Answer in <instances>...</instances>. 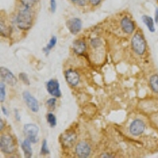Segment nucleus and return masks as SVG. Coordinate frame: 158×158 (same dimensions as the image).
I'll return each instance as SVG.
<instances>
[{
  "label": "nucleus",
  "mask_w": 158,
  "mask_h": 158,
  "mask_svg": "<svg viewBox=\"0 0 158 158\" xmlns=\"http://www.w3.org/2000/svg\"><path fill=\"white\" fill-rule=\"evenodd\" d=\"M18 77H19L20 80H21L25 85H30V81H29V79L27 74H25L24 72H22V73H20Z\"/></svg>",
  "instance_id": "23"
},
{
  "label": "nucleus",
  "mask_w": 158,
  "mask_h": 158,
  "mask_svg": "<svg viewBox=\"0 0 158 158\" xmlns=\"http://www.w3.org/2000/svg\"><path fill=\"white\" fill-rule=\"evenodd\" d=\"M49 153H50V151H49L48 146V142L46 139H44L42 142L41 149H40V155L46 156V155H48Z\"/></svg>",
  "instance_id": "20"
},
{
  "label": "nucleus",
  "mask_w": 158,
  "mask_h": 158,
  "mask_svg": "<svg viewBox=\"0 0 158 158\" xmlns=\"http://www.w3.org/2000/svg\"><path fill=\"white\" fill-rule=\"evenodd\" d=\"M101 157H113V156H111V155L108 154V153H103L102 155L101 156Z\"/></svg>",
  "instance_id": "33"
},
{
  "label": "nucleus",
  "mask_w": 158,
  "mask_h": 158,
  "mask_svg": "<svg viewBox=\"0 0 158 158\" xmlns=\"http://www.w3.org/2000/svg\"><path fill=\"white\" fill-rule=\"evenodd\" d=\"M46 104H47V106L50 109L52 110L55 109L56 106V97H53V98L48 99V100L46 101Z\"/></svg>",
  "instance_id": "24"
},
{
  "label": "nucleus",
  "mask_w": 158,
  "mask_h": 158,
  "mask_svg": "<svg viewBox=\"0 0 158 158\" xmlns=\"http://www.w3.org/2000/svg\"><path fill=\"white\" fill-rule=\"evenodd\" d=\"M2 113H3V115H6V116H8V115H9V112H8L7 109H6L4 106H2Z\"/></svg>",
  "instance_id": "31"
},
{
  "label": "nucleus",
  "mask_w": 158,
  "mask_h": 158,
  "mask_svg": "<svg viewBox=\"0 0 158 158\" xmlns=\"http://www.w3.org/2000/svg\"><path fill=\"white\" fill-rule=\"evenodd\" d=\"M86 44L81 40H77L72 44V48L75 54L81 55L86 51Z\"/></svg>",
  "instance_id": "14"
},
{
  "label": "nucleus",
  "mask_w": 158,
  "mask_h": 158,
  "mask_svg": "<svg viewBox=\"0 0 158 158\" xmlns=\"http://www.w3.org/2000/svg\"><path fill=\"white\" fill-rule=\"evenodd\" d=\"M142 20L143 23L145 24L147 29H149V31L150 32H156V29H155L154 25V21H153V18H151L150 16H148V15H142Z\"/></svg>",
  "instance_id": "16"
},
{
  "label": "nucleus",
  "mask_w": 158,
  "mask_h": 158,
  "mask_svg": "<svg viewBox=\"0 0 158 158\" xmlns=\"http://www.w3.org/2000/svg\"><path fill=\"white\" fill-rule=\"evenodd\" d=\"M102 0H89V3L91 4L93 6H97L99 4L101 3Z\"/></svg>",
  "instance_id": "28"
},
{
  "label": "nucleus",
  "mask_w": 158,
  "mask_h": 158,
  "mask_svg": "<svg viewBox=\"0 0 158 158\" xmlns=\"http://www.w3.org/2000/svg\"><path fill=\"white\" fill-rule=\"evenodd\" d=\"M90 44H91V46L92 47H94V48H97L100 47L102 44L101 40L99 38H94V39H92L90 40Z\"/></svg>",
  "instance_id": "25"
},
{
  "label": "nucleus",
  "mask_w": 158,
  "mask_h": 158,
  "mask_svg": "<svg viewBox=\"0 0 158 158\" xmlns=\"http://www.w3.org/2000/svg\"><path fill=\"white\" fill-rule=\"evenodd\" d=\"M149 87L154 94H158V74H153L149 77Z\"/></svg>",
  "instance_id": "17"
},
{
  "label": "nucleus",
  "mask_w": 158,
  "mask_h": 158,
  "mask_svg": "<svg viewBox=\"0 0 158 158\" xmlns=\"http://www.w3.org/2000/svg\"><path fill=\"white\" fill-rule=\"evenodd\" d=\"M22 97H23V100L25 101V104H26V106L31 110V111L35 112V113L39 111L40 106L38 101L29 92H24L23 94H22Z\"/></svg>",
  "instance_id": "6"
},
{
  "label": "nucleus",
  "mask_w": 158,
  "mask_h": 158,
  "mask_svg": "<svg viewBox=\"0 0 158 158\" xmlns=\"http://www.w3.org/2000/svg\"><path fill=\"white\" fill-rule=\"evenodd\" d=\"M20 2L23 5V6L32 8L33 6H35V4H36L38 0H20Z\"/></svg>",
  "instance_id": "21"
},
{
  "label": "nucleus",
  "mask_w": 158,
  "mask_h": 158,
  "mask_svg": "<svg viewBox=\"0 0 158 158\" xmlns=\"http://www.w3.org/2000/svg\"><path fill=\"white\" fill-rule=\"evenodd\" d=\"M70 2L78 6H85L87 3V0H70Z\"/></svg>",
  "instance_id": "26"
},
{
  "label": "nucleus",
  "mask_w": 158,
  "mask_h": 158,
  "mask_svg": "<svg viewBox=\"0 0 158 158\" xmlns=\"http://www.w3.org/2000/svg\"><path fill=\"white\" fill-rule=\"evenodd\" d=\"M146 129V124L142 119L136 118L130 125V133L133 136H139L142 135Z\"/></svg>",
  "instance_id": "8"
},
{
  "label": "nucleus",
  "mask_w": 158,
  "mask_h": 158,
  "mask_svg": "<svg viewBox=\"0 0 158 158\" xmlns=\"http://www.w3.org/2000/svg\"><path fill=\"white\" fill-rule=\"evenodd\" d=\"M56 43H57V37L56 36H52L49 40L48 44L46 45V47L43 48V52H44L46 56L49 54V52H51L52 49L54 48V47L56 45Z\"/></svg>",
  "instance_id": "18"
},
{
  "label": "nucleus",
  "mask_w": 158,
  "mask_h": 158,
  "mask_svg": "<svg viewBox=\"0 0 158 158\" xmlns=\"http://www.w3.org/2000/svg\"><path fill=\"white\" fill-rule=\"evenodd\" d=\"M0 75H1V78L3 81V82L6 83L10 86L16 85L18 80H17L15 74H13L9 69L6 68L5 67H0Z\"/></svg>",
  "instance_id": "7"
},
{
  "label": "nucleus",
  "mask_w": 158,
  "mask_h": 158,
  "mask_svg": "<svg viewBox=\"0 0 158 158\" xmlns=\"http://www.w3.org/2000/svg\"><path fill=\"white\" fill-rule=\"evenodd\" d=\"M16 22L18 29L22 30H29L33 23V14L31 8L25 7L20 9L16 16Z\"/></svg>",
  "instance_id": "1"
},
{
  "label": "nucleus",
  "mask_w": 158,
  "mask_h": 158,
  "mask_svg": "<svg viewBox=\"0 0 158 158\" xmlns=\"http://www.w3.org/2000/svg\"><path fill=\"white\" fill-rule=\"evenodd\" d=\"M3 127H4V122L2 118H1V119H0V131H2V130H3Z\"/></svg>",
  "instance_id": "32"
},
{
  "label": "nucleus",
  "mask_w": 158,
  "mask_h": 158,
  "mask_svg": "<svg viewBox=\"0 0 158 158\" xmlns=\"http://www.w3.org/2000/svg\"><path fill=\"white\" fill-rule=\"evenodd\" d=\"M75 153L80 158H87L91 153V147L85 142H80L76 145Z\"/></svg>",
  "instance_id": "11"
},
{
  "label": "nucleus",
  "mask_w": 158,
  "mask_h": 158,
  "mask_svg": "<svg viewBox=\"0 0 158 158\" xmlns=\"http://www.w3.org/2000/svg\"><path fill=\"white\" fill-rule=\"evenodd\" d=\"M39 130V127L36 124L27 123L24 126L23 133L25 138L28 139L31 143L36 144L39 142V137H38Z\"/></svg>",
  "instance_id": "4"
},
{
  "label": "nucleus",
  "mask_w": 158,
  "mask_h": 158,
  "mask_svg": "<svg viewBox=\"0 0 158 158\" xmlns=\"http://www.w3.org/2000/svg\"><path fill=\"white\" fill-rule=\"evenodd\" d=\"M0 149L5 154H11L16 150L15 138L10 135H2L0 137Z\"/></svg>",
  "instance_id": "3"
},
{
  "label": "nucleus",
  "mask_w": 158,
  "mask_h": 158,
  "mask_svg": "<svg viewBox=\"0 0 158 158\" xmlns=\"http://www.w3.org/2000/svg\"><path fill=\"white\" fill-rule=\"evenodd\" d=\"M120 25L122 30L127 34H132L135 30V22L127 16L123 17L121 19Z\"/></svg>",
  "instance_id": "13"
},
{
  "label": "nucleus",
  "mask_w": 158,
  "mask_h": 158,
  "mask_svg": "<svg viewBox=\"0 0 158 158\" xmlns=\"http://www.w3.org/2000/svg\"><path fill=\"white\" fill-rule=\"evenodd\" d=\"M57 8V4H56V0H50V9L52 13H55Z\"/></svg>",
  "instance_id": "27"
},
{
  "label": "nucleus",
  "mask_w": 158,
  "mask_h": 158,
  "mask_svg": "<svg viewBox=\"0 0 158 158\" xmlns=\"http://www.w3.org/2000/svg\"><path fill=\"white\" fill-rule=\"evenodd\" d=\"M131 48L138 56L145 54L147 48L146 41L141 32H136L131 39Z\"/></svg>",
  "instance_id": "2"
},
{
  "label": "nucleus",
  "mask_w": 158,
  "mask_h": 158,
  "mask_svg": "<svg viewBox=\"0 0 158 158\" xmlns=\"http://www.w3.org/2000/svg\"><path fill=\"white\" fill-rule=\"evenodd\" d=\"M154 20H155V23L158 25V8H156V9H155Z\"/></svg>",
  "instance_id": "30"
},
{
  "label": "nucleus",
  "mask_w": 158,
  "mask_h": 158,
  "mask_svg": "<svg viewBox=\"0 0 158 158\" xmlns=\"http://www.w3.org/2000/svg\"><path fill=\"white\" fill-rule=\"evenodd\" d=\"M65 79L70 85L76 86L80 81V76L76 70L73 69H69L65 72Z\"/></svg>",
  "instance_id": "12"
},
{
  "label": "nucleus",
  "mask_w": 158,
  "mask_h": 158,
  "mask_svg": "<svg viewBox=\"0 0 158 158\" xmlns=\"http://www.w3.org/2000/svg\"><path fill=\"white\" fill-rule=\"evenodd\" d=\"M46 89L48 94L53 97L59 98L62 96L60 85L56 79H50L46 84Z\"/></svg>",
  "instance_id": "9"
},
{
  "label": "nucleus",
  "mask_w": 158,
  "mask_h": 158,
  "mask_svg": "<svg viewBox=\"0 0 158 158\" xmlns=\"http://www.w3.org/2000/svg\"><path fill=\"white\" fill-rule=\"evenodd\" d=\"M77 140V135L74 131H66L62 134L59 141L62 146L65 149H70L74 146Z\"/></svg>",
  "instance_id": "5"
},
{
  "label": "nucleus",
  "mask_w": 158,
  "mask_h": 158,
  "mask_svg": "<svg viewBox=\"0 0 158 158\" xmlns=\"http://www.w3.org/2000/svg\"><path fill=\"white\" fill-rule=\"evenodd\" d=\"M6 98V86L2 81L0 83V101L1 103H3L5 101Z\"/></svg>",
  "instance_id": "22"
},
{
  "label": "nucleus",
  "mask_w": 158,
  "mask_h": 158,
  "mask_svg": "<svg viewBox=\"0 0 158 158\" xmlns=\"http://www.w3.org/2000/svg\"><path fill=\"white\" fill-rule=\"evenodd\" d=\"M46 118H47L48 123L49 124V126L51 127H55L57 125V119H56V115L53 113H52V112H48L47 114Z\"/></svg>",
  "instance_id": "19"
},
{
  "label": "nucleus",
  "mask_w": 158,
  "mask_h": 158,
  "mask_svg": "<svg viewBox=\"0 0 158 158\" xmlns=\"http://www.w3.org/2000/svg\"><path fill=\"white\" fill-rule=\"evenodd\" d=\"M66 26L71 34L76 35L81 30L82 22H81V20L80 18H73L67 20V22H66Z\"/></svg>",
  "instance_id": "10"
},
{
  "label": "nucleus",
  "mask_w": 158,
  "mask_h": 158,
  "mask_svg": "<svg viewBox=\"0 0 158 158\" xmlns=\"http://www.w3.org/2000/svg\"><path fill=\"white\" fill-rule=\"evenodd\" d=\"M31 144L32 143L26 138L22 142V151H23L24 155L26 158H30L32 156V149Z\"/></svg>",
  "instance_id": "15"
},
{
  "label": "nucleus",
  "mask_w": 158,
  "mask_h": 158,
  "mask_svg": "<svg viewBox=\"0 0 158 158\" xmlns=\"http://www.w3.org/2000/svg\"><path fill=\"white\" fill-rule=\"evenodd\" d=\"M15 119L17 121L21 120V115L19 114V111L18 109H15Z\"/></svg>",
  "instance_id": "29"
}]
</instances>
